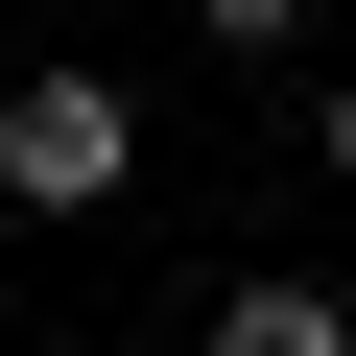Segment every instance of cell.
Returning <instances> with one entry per match:
<instances>
[{
  "label": "cell",
  "instance_id": "cell-2",
  "mask_svg": "<svg viewBox=\"0 0 356 356\" xmlns=\"http://www.w3.org/2000/svg\"><path fill=\"white\" fill-rule=\"evenodd\" d=\"M191 356H356V309L309 285V261H261V285H214V332Z\"/></svg>",
  "mask_w": 356,
  "mask_h": 356
},
{
  "label": "cell",
  "instance_id": "cell-1",
  "mask_svg": "<svg viewBox=\"0 0 356 356\" xmlns=\"http://www.w3.org/2000/svg\"><path fill=\"white\" fill-rule=\"evenodd\" d=\"M119 166H143V95L119 72H24L0 95V214H119Z\"/></svg>",
  "mask_w": 356,
  "mask_h": 356
},
{
  "label": "cell",
  "instance_id": "cell-3",
  "mask_svg": "<svg viewBox=\"0 0 356 356\" xmlns=\"http://www.w3.org/2000/svg\"><path fill=\"white\" fill-rule=\"evenodd\" d=\"M191 24H214V72H285V48L332 24V0H191Z\"/></svg>",
  "mask_w": 356,
  "mask_h": 356
},
{
  "label": "cell",
  "instance_id": "cell-4",
  "mask_svg": "<svg viewBox=\"0 0 356 356\" xmlns=\"http://www.w3.org/2000/svg\"><path fill=\"white\" fill-rule=\"evenodd\" d=\"M309 166H332V191H356V72H332V95H309Z\"/></svg>",
  "mask_w": 356,
  "mask_h": 356
}]
</instances>
